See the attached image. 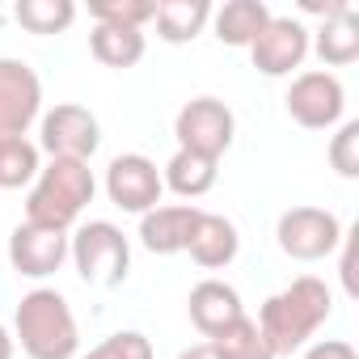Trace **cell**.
Masks as SVG:
<instances>
[{
	"label": "cell",
	"mask_w": 359,
	"mask_h": 359,
	"mask_svg": "<svg viewBox=\"0 0 359 359\" xmlns=\"http://www.w3.org/2000/svg\"><path fill=\"white\" fill-rule=\"evenodd\" d=\"M330 313H334V292L317 275H300L283 292L262 300L258 330H262L271 355L279 359V355H292V351L309 346V338L330 321Z\"/></svg>",
	"instance_id": "obj_1"
},
{
	"label": "cell",
	"mask_w": 359,
	"mask_h": 359,
	"mask_svg": "<svg viewBox=\"0 0 359 359\" xmlns=\"http://www.w3.org/2000/svg\"><path fill=\"white\" fill-rule=\"evenodd\" d=\"M97 177L89 169V161H60L51 156L39 177L30 182L26 195V224H43V229H60L68 233L76 224V216L93 203Z\"/></svg>",
	"instance_id": "obj_2"
},
{
	"label": "cell",
	"mask_w": 359,
	"mask_h": 359,
	"mask_svg": "<svg viewBox=\"0 0 359 359\" xmlns=\"http://www.w3.org/2000/svg\"><path fill=\"white\" fill-rule=\"evenodd\" d=\"M13 330H18L13 342H22V351L30 359H76V351H81V330H76L72 304L55 287L26 292L13 313Z\"/></svg>",
	"instance_id": "obj_3"
},
{
	"label": "cell",
	"mask_w": 359,
	"mask_h": 359,
	"mask_svg": "<svg viewBox=\"0 0 359 359\" xmlns=\"http://www.w3.org/2000/svg\"><path fill=\"white\" fill-rule=\"evenodd\" d=\"M68 258L76 262V275L93 287H118L131 271V241L110 220H89L68 237Z\"/></svg>",
	"instance_id": "obj_4"
},
{
	"label": "cell",
	"mask_w": 359,
	"mask_h": 359,
	"mask_svg": "<svg viewBox=\"0 0 359 359\" xmlns=\"http://www.w3.org/2000/svg\"><path fill=\"white\" fill-rule=\"evenodd\" d=\"M173 135H177V148L199 152L208 161H220L233 148L237 118L220 97H191L173 118Z\"/></svg>",
	"instance_id": "obj_5"
},
{
	"label": "cell",
	"mask_w": 359,
	"mask_h": 359,
	"mask_svg": "<svg viewBox=\"0 0 359 359\" xmlns=\"http://www.w3.org/2000/svg\"><path fill=\"white\" fill-rule=\"evenodd\" d=\"M342 233H346V229H342L338 216L325 212V208H292V212H283L279 224H275L279 250H283L287 258H296V262H321V258H330V254L342 245Z\"/></svg>",
	"instance_id": "obj_6"
},
{
	"label": "cell",
	"mask_w": 359,
	"mask_h": 359,
	"mask_svg": "<svg viewBox=\"0 0 359 359\" xmlns=\"http://www.w3.org/2000/svg\"><path fill=\"white\" fill-rule=\"evenodd\" d=\"M287 114L292 123H300L304 131H330L342 123V110H346V89L334 72L325 68H313V72H300L287 89Z\"/></svg>",
	"instance_id": "obj_7"
},
{
	"label": "cell",
	"mask_w": 359,
	"mask_h": 359,
	"mask_svg": "<svg viewBox=\"0 0 359 359\" xmlns=\"http://www.w3.org/2000/svg\"><path fill=\"white\" fill-rule=\"evenodd\" d=\"M43 114V81L26 60H0V140H18Z\"/></svg>",
	"instance_id": "obj_8"
},
{
	"label": "cell",
	"mask_w": 359,
	"mask_h": 359,
	"mask_svg": "<svg viewBox=\"0 0 359 359\" xmlns=\"http://www.w3.org/2000/svg\"><path fill=\"white\" fill-rule=\"evenodd\" d=\"M161 191H165L161 169L144 152H123L106 169V195H110V203L123 208V212H131V216L152 212L161 203Z\"/></svg>",
	"instance_id": "obj_9"
},
{
	"label": "cell",
	"mask_w": 359,
	"mask_h": 359,
	"mask_svg": "<svg viewBox=\"0 0 359 359\" xmlns=\"http://www.w3.org/2000/svg\"><path fill=\"white\" fill-rule=\"evenodd\" d=\"M39 144H43V152H51L60 161H89L97 152V144H102V127L85 106L60 102L55 110L43 114Z\"/></svg>",
	"instance_id": "obj_10"
},
{
	"label": "cell",
	"mask_w": 359,
	"mask_h": 359,
	"mask_svg": "<svg viewBox=\"0 0 359 359\" xmlns=\"http://www.w3.org/2000/svg\"><path fill=\"white\" fill-rule=\"evenodd\" d=\"M309 39H313V34H309L304 22H296V18H271L266 30L250 43L254 68H258L262 76H271V81L292 76V72L304 64V55H309Z\"/></svg>",
	"instance_id": "obj_11"
},
{
	"label": "cell",
	"mask_w": 359,
	"mask_h": 359,
	"mask_svg": "<svg viewBox=\"0 0 359 359\" xmlns=\"http://www.w3.org/2000/svg\"><path fill=\"white\" fill-rule=\"evenodd\" d=\"M9 262L22 279H47L68 262V233L43 224H18L9 233Z\"/></svg>",
	"instance_id": "obj_12"
},
{
	"label": "cell",
	"mask_w": 359,
	"mask_h": 359,
	"mask_svg": "<svg viewBox=\"0 0 359 359\" xmlns=\"http://www.w3.org/2000/svg\"><path fill=\"white\" fill-rule=\"evenodd\" d=\"M187 313L195 321V330L203 338H216L220 330H229L237 317H245V304H241V292L224 279H203L191 287L187 296Z\"/></svg>",
	"instance_id": "obj_13"
},
{
	"label": "cell",
	"mask_w": 359,
	"mask_h": 359,
	"mask_svg": "<svg viewBox=\"0 0 359 359\" xmlns=\"http://www.w3.org/2000/svg\"><path fill=\"white\" fill-rule=\"evenodd\" d=\"M199 212L203 208H195V203H169V208L144 212L140 216V245L148 254H182Z\"/></svg>",
	"instance_id": "obj_14"
},
{
	"label": "cell",
	"mask_w": 359,
	"mask_h": 359,
	"mask_svg": "<svg viewBox=\"0 0 359 359\" xmlns=\"http://www.w3.org/2000/svg\"><path fill=\"white\" fill-rule=\"evenodd\" d=\"M241 250V237H237V224L216 216V212H199L195 229H191V241H187V254L203 266V271H220L237 258Z\"/></svg>",
	"instance_id": "obj_15"
},
{
	"label": "cell",
	"mask_w": 359,
	"mask_h": 359,
	"mask_svg": "<svg viewBox=\"0 0 359 359\" xmlns=\"http://www.w3.org/2000/svg\"><path fill=\"white\" fill-rule=\"evenodd\" d=\"M271 18H275V13L262 5V0H229V5L212 9L216 39H220L224 47H250V43L266 30Z\"/></svg>",
	"instance_id": "obj_16"
},
{
	"label": "cell",
	"mask_w": 359,
	"mask_h": 359,
	"mask_svg": "<svg viewBox=\"0 0 359 359\" xmlns=\"http://www.w3.org/2000/svg\"><path fill=\"white\" fill-rule=\"evenodd\" d=\"M156 39L169 47L195 43L203 34V26L212 22V5L208 0H161L156 5Z\"/></svg>",
	"instance_id": "obj_17"
},
{
	"label": "cell",
	"mask_w": 359,
	"mask_h": 359,
	"mask_svg": "<svg viewBox=\"0 0 359 359\" xmlns=\"http://www.w3.org/2000/svg\"><path fill=\"white\" fill-rule=\"evenodd\" d=\"M216 177H220V161H208L199 152H187V148H177L169 156V165L161 169V182L173 191V195H182V199H199L216 187Z\"/></svg>",
	"instance_id": "obj_18"
},
{
	"label": "cell",
	"mask_w": 359,
	"mask_h": 359,
	"mask_svg": "<svg viewBox=\"0 0 359 359\" xmlns=\"http://www.w3.org/2000/svg\"><path fill=\"white\" fill-rule=\"evenodd\" d=\"M309 51H317V60L330 64V68L355 64V60H359V13L346 9V13L321 22V30L309 39Z\"/></svg>",
	"instance_id": "obj_19"
},
{
	"label": "cell",
	"mask_w": 359,
	"mask_h": 359,
	"mask_svg": "<svg viewBox=\"0 0 359 359\" xmlns=\"http://www.w3.org/2000/svg\"><path fill=\"white\" fill-rule=\"evenodd\" d=\"M89 51L97 64L106 68H135L148 51L144 30H127V26H93L89 34Z\"/></svg>",
	"instance_id": "obj_20"
},
{
	"label": "cell",
	"mask_w": 359,
	"mask_h": 359,
	"mask_svg": "<svg viewBox=\"0 0 359 359\" xmlns=\"http://www.w3.org/2000/svg\"><path fill=\"white\" fill-rule=\"evenodd\" d=\"M13 18L30 34H64L76 22V5L72 0H18Z\"/></svg>",
	"instance_id": "obj_21"
},
{
	"label": "cell",
	"mask_w": 359,
	"mask_h": 359,
	"mask_svg": "<svg viewBox=\"0 0 359 359\" xmlns=\"http://www.w3.org/2000/svg\"><path fill=\"white\" fill-rule=\"evenodd\" d=\"M39 144H30L26 135L18 140H0V191H22L39 177Z\"/></svg>",
	"instance_id": "obj_22"
},
{
	"label": "cell",
	"mask_w": 359,
	"mask_h": 359,
	"mask_svg": "<svg viewBox=\"0 0 359 359\" xmlns=\"http://www.w3.org/2000/svg\"><path fill=\"white\" fill-rule=\"evenodd\" d=\"M208 342L216 346V355H220V359H275L254 317H237L229 330H220V334H216V338H208Z\"/></svg>",
	"instance_id": "obj_23"
},
{
	"label": "cell",
	"mask_w": 359,
	"mask_h": 359,
	"mask_svg": "<svg viewBox=\"0 0 359 359\" xmlns=\"http://www.w3.org/2000/svg\"><path fill=\"white\" fill-rule=\"evenodd\" d=\"M89 18L97 26H127V30H144L156 18V0H93Z\"/></svg>",
	"instance_id": "obj_24"
},
{
	"label": "cell",
	"mask_w": 359,
	"mask_h": 359,
	"mask_svg": "<svg viewBox=\"0 0 359 359\" xmlns=\"http://www.w3.org/2000/svg\"><path fill=\"white\" fill-rule=\"evenodd\" d=\"M81 359H156V351H152L148 334H140V330H118V334L102 338V342H97L89 355H81Z\"/></svg>",
	"instance_id": "obj_25"
},
{
	"label": "cell",
	"mask_w": 359,
	"mask_h": 359,
	"mask_svg": "<svg viewBox=\"0 0 359 359\" xmlns=\"http://www.w3.org/2000/svg\"><path fill=\"white\" fill-rule=\"evenodd\" d=\"M330 165L338 169V177H359V123L355 118H346L338 135L330 140Z\"/></svg>",
	"instance_id": "obj_26"
},
{
	"label": "cell",
	"mask_w": 359,
	"mask_h": 359,
	"mask_svg": "<svg viewBox=\"0 0 359 359\" xmlns=\"http://www.w3.org/2000/svg\"><path fill=\"white\" fill-rule=\"evenodd\" d=\"M355 229L351 233H342V262H338V275H342V287H346V296L355 300L359 296V279H355Z\"/></svg>",
	"instance_id": "obj_27"
},
{
	"label": "cell",
	"mask_w": 359,
	"mask_h": 359,
	"mask_svg": "<svg viewBox=\"0 0 359 359\" xmlns=\"http://www.w3.org/2000/svg\"><path fill=\"white\" fill-rule=\"evenodd\" d=\"M304 359H359V355H355V346L342 342V338H321V342H313V346L304 351Z\"/></svg>",
	"instance_id": "obj_28"
},
{
	"label": "cell",
	"mask_w": 359,
	"mask_h": 359,
	"mask_svg": "<svg viewBox=\"0 0 359 359\" xmlns=\"http://www.w3.org/2000/svg\"><path fill=\"white\" fill-rule=\"evenodd\" d=\"M177 359H220V355H216L212 342H195V346H187V351H177Z\"/></svg>",
	"instance_id": "obj_29"
},
{
	"label": "cell",
	"mask_w": 359,
	"mask_h": 359,
	"mask_svg": "<svg viewBox=\"0 0 359 359\" xmlns=\"http://www.w3.org/2000/svg\"><path fill=\"white\" fill-rule=\"evenodd\" d=\"M13 346H18V342H13V334L0 325V359H13Z\"/></svg>",
	"instance_id": "obj_30"
}]
</instances>
